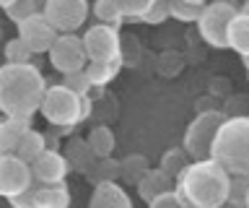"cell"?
Returning <instances> with one entry per match:
<instances>
[{"label":"cell","instance_id":"obj_21","mask_svg":"<svg viewBox=\"0 0 249 208\" xmlns=\"http://www.w3.org/2000/svg\"><path fill=\"white\" fill-rule=\"evenodd\" d=\"M86 141H89L91 151L96 153V159L101 156H112L114 153V133L109 130L107 125H96L89 130V135H86Z\"/></svg>","mask_w":249,"mask_h":208},{"label":"cell","instance_id":"obj_35","mask_svg":"<svg viewBox=\"0 0 249 208\" xmlns=\"http://www.w3.org/2000/svg\"><path fill=\"white\" fill-rule=\"evenodd\" d=\"M11 3H13V0H0V8L5 11V8H8V5H11Z\"/></svg>","mask_w":249,"mask_h":208},{"label":"cell","instance_id":"obj_18","mask_svg":"<svg viewBox=\"0 0 249 208\" xmlns=\"http://www.w3.org/2000/svg\"><path fill=\"white\" fill-rule=\"evenodd\" d=\"M171 180H174V177L166 174L161 167H159V169H148V172L135 182V185H138V195L143 198L145 203H151V198H156L161 190L171 188Z\"/></svg>","mask_w":249,"mask_h":208},{"label":"cell","instance_id":"obj_2","mask_svg":"<svg viewBox=\"0 0 249 208\" xmlns=\"http://www.w3.org/2000/svg\"><path fill=\"white\" fill-rule=\"evenodd\" d=\"M231 174L213 156L192 159L174 177V188L184 206L192 208H221L229 200Z\"/></svg>","mask_w":249,"mask_h":208},{"label":"cell","instance_id":"obj_32","mask_svg":"<svg viewBox=\"0 0 249 208\" xmlns=\"http://www.w3.org/2000/svg\"><path fill=\"white\" fill-rule=\"evenodd\" d=\"M62 83L65 86H70L73 91H78V94H91L93 86L89 81V76H86V71H75V73H65L62 76Z\"/></svg>","mask_w":249,"mask_h":208},{"label":"cell","instance_id":"obj_31","mask_svg":"<svg viewBox=\"0 0 249 208\" xmlns=\"http://www.w3.org/2000/svg\"><path fill=\"white\" fill-rule=\"evenodd\" d=\"M148 206H151V208H184V203H182V198H179L177 188L161 190L156 198H151V203H148Z\"/></svg>","mask_w":249,"mask_h":208},{"label":"cell","instance_id":"obj_34","mask_svg":"<svg viewBox=\"0 0 249 208\" xmlns=\"http://www.w3.org/2000/svg\"><path fill=\"white\" fill-rule=\"evenodd\" d=\"M241 63H244V68H247V73H249V55H241Z\"/></svg>","mask_w":249,"mask_h":208},{"label":"cell","instance_id":"obj_22","mask_svg":"<svg viewBox=\"0 0 249 208\" xmlns=\"http://www.w3.org/2000/svg\"><path fill=\"white\" fill-rule=\"evenodd\" d=\"M91 11H93V16H96L101 24L120 26L122 21H124L122 11H120V3H117V0H93Z\"/></svg>","mask_w":249,"mask_h":208},{"label":"cell","instance_id":"obj_9","mask_svg":"<svg viewBox=\"0 0 249 208\" xmlns=\"http://www.w3.org/2000/svg\"><path fill=\"white\" fill-rule=\"evenodd\" d=\"M83 47L89 60H122V39L117 26L112 24H93L83 34Z\"/></svg>","mask_w":249,"mask_h":208},{"label":"cell","instance_id":"obj_6","mask_svg":"<svg viewBox=\"0 0 249 208\" xmlns=\"http://www.w3.org/2000/svg\"><path fill=\"white\" fill-rule=\"evenodd\" d=\"M226 114L218 110H205L195 117L184 130V146L182 149L187 151L190 159H205L210 156V143H213V135L218 125L223 122Z\"/></svg>","mask_w":249,"mask_h":208},{"label":"cell","instance_id":"obj_7","mask_svg":"<svg viewBox=\"0 0 249 208\" xmlns=\"http://www.w3.org/2000/svg\"><path fill=\"white\" fill-rule=\"evenodd\" d=\"M47 55H50V65L62 76L83 71L86 63H89V55H86V47H83V37H78L75 32H60L54 37V42L50 44Z\"/></svg>","mask_w":249,"mask_h":208},{"label":"cell","instance_id":"obj_19","mask_svg":"<svg viewBox=\"0 0 249 208\" xmlns=\"http://www.w3.org/2000/svg\"><path fill=\"white\" fill-rule=\"evenodd\" d=\"M31 125V120H21V117H8V114H0V153L16 151V143H18L21 133Z\"/></svg>","mask_w":249,"mask_h":208},{"label":"cell","instance_id":"obj_3","mask_svg":"<svg viewBox=\"0 0 249 208\" xmlns=\"http://www.w3.org/2000/svg\"><path fill=\"white\" fill-rule=\"evenodd\" d=\"M210 156L229 174H249V117H223L210 143Z\"/></svg>","mask_w":249,"mask_h":208},{"label":"cell","instance_id":"obj_36","mask_svg":"<svg viewBox=\"0 0 249 208\" xmlns=\"http://www.w3.org/2000/svg\"><path fill=\"white\" fill-rule=\"evenodd\" d=\"M187 3H195V5H202V3H208V0H187Z\"/></svg>","mask_w":249,"mask_h":208},{"label":"cell","instance_id":"obj_12","mask_svg":"<svg viewBox=\"0 0 249 208\" xmlns=\"http://www.w3.org/2000/svg\"><path fill=\"white\" fill-rule=\"evenodd\" d=\"M70 172L73 169H70L65 153L54 151L50 146L31 161V177H34V182H62Z\"/></svg>","mask_w":249,"mask_h":208},{"label":"cell","instance_id":"obj_28","mask_svg":"<svg viewBox=\"0 0 249 208\" xmlns=\"http://www.w3.org/2000/svg\"><path fill=\"white\" fill-rule=\"evenodd\" d=\"M249 190V174H231V185H229V200L231 206H244V195Z\"/></svg>","mask_w":249,"mask_h":208},{"label":"cell","instance_id":"obj_26","mask_svg":"<svg viewBox=\"0 0 249 208\" xmlns=\"http://www.w3.org/2000/svg\"><path fill=\"white\" fill-rule=\"evenodd\" d=\"M184 164H187V151L184 149H166V153L161 156V169L171 177H177L182 172Z\"/></svg>","mask_w":249,"mask_h":208},{"label":"cell","instance_id":"obj_1","mask_svg":"<svg viewBox=\"0 0 249 208\" xmlns=\"http://www.w3.org/2000/svg\"><path fill=\"white\" fill-rule=\"evenodd\" d=\"M47 89V78L31 63H5L0 65V114L31 120L39 112Z\"/></svg>","mask_w":249,"mask_h":208},{"label":"cell","instance_id":"obj_29","mask_svg":"<svg viewBox=\"0 0 249 208\" xmlns=\"http://www.w3.org/2000/svg\"><path fill=\"white\" fill-rule=\"evenodd\" d=\"M39 0H13L11 5L5 8V16L13 21V24H18L21 19H26L29 13H34V11H39Z\"/></svg>","mask_w":249,"mask_h":208},{"label":"cell","instance_id":"obj_20","mask_svg":"<svg viewBox=\"0 0 249 208\" xmlns=\"http://www.w3.org/2000/svg\"><path fill=\"white\" fill-rule=\"evenodd\" d=\"M47 149V135L44 133H39V130H34V128H26L21 133V138H18V143H16V153L23 159V161H34L39 153H42Z\"/></svg>","mask_w":249,"mask_h":208},{"label":"cell","instance_id":"obj_38","mask_svg":"<svg viewBox=\"0 0 249 208\" xmlns=\"http://www.w3.org/2000/svg\"><path fill=\"white\" fill-rule=\"evenodd\" d=\"M244 206H249V190H247V195H244Z\"/></svg>","mask_w":249,"mask_h":208},{"label":"cell","instance_id":"obj_14","mask_svg":"<svg viewBox=\"0 0 249 208\" xmlns=\"http://www.w3.org/2000/svg\"><path fill=\"white\" fill-rule=\"evenodd\" d=\"M34 206L39 208H65L70 206V188L62 182H36L34 188Z\"/></svg>","mask_w":249,"mask_h":208},{"label":"cell","instance_id":"obj_8","mask_svg":"<svg viewBox=\"0 0 249 208\" xmlns=\"http://www.w3.org/2000/svg\"><path fill=\"white\" fill-rule=\"evenodd\" d=\"M44 19L54 26V32H78L91 13L89 0H44Z\"/></svg>","mask_w":249,"mask_h":208},{"label":"cell","instance_id":"obj_25","mask_svg":"<svg viewBox=\"0 0 249 208\" xmlns=\"http://www.w3.org/2000/svg\"><path fill=\"white\" fill-rule=\"evenodd\" d=\"M3 57L8 60V63H23V60H31V57H34V52L29 50V44L23 42L21 37H13V39L5 42Z\"/></svg>","mask_w":249,"mask_h":208},{"label":"cell","instance_id":"obj_10","mask_svg":"<svg viewBox=\"0 0 249 208\" xmlns=\"http://www.w3.org/2000/svg\"><path fill=\"white\" fill-rule=\"evenodd\" d=\"M31 185H34V177H31L29 161H23L16 151L0 153V198L8 200Z\"/></svg>","mask_w":249,"mask_h":208},{"label":"cell","instance_id":"obj_11","mask_svg":"<svg viewBox=\"0 0 249 208\" xmlns=\"http://www.w3.org/2000/svg\"><path fill=\"white\" fill-rule=\"evenodd\" d=\"M16 29H18V37L29 44V50L34 52V55L47 52V50H50V44L54 42V37H57L54 26L44 19L42 11L29 13L26 19H21L18 24H16Z\"/></svg>","mask_w":249,"mask_h":208},{"label":"cell","instance_id":"obj_15","mask_svg":"<svg viewBox=\"0 0 249 208\" xmlns=\"http://www.w3.org/2000/svg\"><path fill=\"white\" fill-rule=\"evenodd\" d=\"M226 47L239 55H249V13L236 11L226 29Z\"/></svg>","mask_w":249,"mask_h":208},{"label":"cell","instance_id":"obj_13","mask_svg":"<svg viewBox=\"0 0 249 208\" xmlns=\"http://www.w3.org/2000/svg\"><path fill=\"white\" fill-rule=\"evenodd\" d=\"M91 206L93 208H130L132 200L127 195V190L117 180H99L93 182Z\"/></svg>","mask_w":249,"mask_h":208},{"label":"cell","instance_id":"obj_4","mask_svg":"<svg viewBox=\"0 0 249 208\" xmlns=\"http://www.w3.org/2000/svg\"><path fill=\"white\" fill-rule=\"evenodd\" d=\"M39 112H42V117L50 125L68 133V130H73L75 125H81L83 120L91 117L93 99L91 94H78V91H73L65 83H54V86L47 83Z\"/></svg>","mask_w":249,"mask_h":208},{"label":"cell","instance_id":"obj_5","mask_svg":"<svg viewBox=\"0 0 249 208\" xmlns=\"http://www.w3.org/2000/svg\"><path fill=\"white\" fill-rule=\"evenodd\" d=\"M236 3L233 0H208V3L200 5L197 13V32L205 39L210 47L215 50H226V29H229V21L236 13Z\"/></svg>","mask_w":249,"mask_h":208},{"label":"cell","instance_id":"obj_33","mask_svg":"<svg viewBox=\"0 0 249 208\" xmlns=\"http://www.w3.org/2000/svg\"><path fill=\"white\" fill-rule=\"evenodd\" d=\"M117 3H120V11L124 19H140L153 0H117Z\"/></svg>","mask_w":249,"mask_h":208},{"label":"cell","instance_id":"obj_27","mask_svg":"<svg viewBox=\"0 0 249 208\" xmlns=\"http://www.w3.org/2000/svg\"><path fill=\"white\" fill-rule=\"evenodd\" d=\"M145 172H148V161L143 156H127L124 161H120V174H124V180L130 182H138Z\"/></svg>","mask_w":249,"mask_h":208},{"label":"cell","instance_id":"obj_16","mask_svg":"<svg viewBox=\"0 0 249 208\" xmlns=\"http://www.w3.org/2000/svg\"><path fill=\"white\" fill-rule=\"evenodd\" d=\"M120 68H122V60H89L83 71L89 76L93 89H104L107 83H112L117 78Z\"/></svg>","mask_w":249,"mask_h":208},{"label":"cell","instance_id":"obj_30","mask_svg":"<svg viewBox=\"0 0 249 208\" xmlns=\"http://www.w3.org/2000/svg\"><path fill=\"white\" fill-rule=\"evenodd\" d=\"M166 19H169V3H166V0H153V3L148 5V11L140 16L143 24H153V26L163 24Z\"/></svg>","mask_w":249,"mask_h":208},{"label":"cell","instance_id":"obj_24","mask_svg":"<svg viewBox=\"0 0 249 208\" xmlns=\"http://www.w3.org/2000/svg\"><path fill=\"white\" fill-rule=\"evenodd\" d=\"M169 3V16L182 21V24H195L197 21V13H200V5L195 3H187V0H166Z\"/></svg>","mask_w":249,"mask_h":208},{"label":"cell","instance_id":"obj_37","mask_svg":"<svg viewBox=\"0 0 249 208\" xmlns=\"http://www.w3.org/2000/svg\"><path fill=\"white\" fill-rule=\"evenodd\" d=\"M241 11H244V13H249V0H247V3H244V8H241Z\"/></svg>","mask_w":249,"mask_h":208},{"label":"cell","instance_id":"obj_17","mask_svg":"<svg viewBox=\"0 0 249 208\" xmlns=\"http://www.w3.org/2000/svg\"><path fill=\"white\" fill-rule=\"evenodd\" d=\"M65 159H68L70 169L86 174L93 167V161H96V153L91 151V146H89L86 138H73V141L65 146Z\"/></svg>","mask_w":249,"mask_h":208},{"label":"cell","instance_id":"obj_23","mask_svg":"<svg viewBox=\"0 0 249 208\" xmlns=\"http://www.w3.org/2000/svg\"><path fill=\"white\" fill-rule=\"evenodd\" d=\"M86 177H91L93 182L99 180H117L120 177V161H114L112 156H101L93 161V167L86 172Z\"/></svg>","mask_w":249,"mask_h":208}]
</instances>
